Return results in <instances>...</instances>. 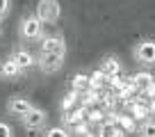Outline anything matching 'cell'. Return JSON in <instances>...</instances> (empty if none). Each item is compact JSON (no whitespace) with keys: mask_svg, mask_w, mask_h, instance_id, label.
Instances as JSON below:
<instances>
[{"mask_svg":"<svg viewBox=\"0 0 155 137\" xmlns=\"http://www.w3.org/2000/svg\"><path fill=\"white\" fill-rule=\"evenodd\" d=\"M39 53H66V39L64 34H46L41 44H39Z\"/></svg>","mask_w":155,"mask_h":137,"instance_id":"cell-7","label":"cell"},{"mask_svg":"<svg viewBox=\"0 0 155 137\" xmlns=\"http://www.w3.org/2000/svg\"><path fill=\"white\" fill-rule=\"evenodd\" d=\"M130 80H132V85H135V87H139V89H146L148 85L155 82L153 73H150V71H144V68H141V71H137V73L132 75Z\"/></svg>","mask_w":155,"mask_h":137,"instance_id":"cell-11","label":"cell"},{"mask_svg":"<svg viewBox=\"0 0 155 137\" xmlns=\"http://www.w3.org/2000/svg\"><path fill=\"white\" fill-rule=\"evenodd\" d=\"M23 73H25V71L12 57H7V59L0 62V78H2V80H9V82H12V80H18Z\"/></svg>","mask_w":155,"mask_h":137,"instance_id":"cell-9","label":"cell"},{"mask_svg":"<svg viewBox=\"0 0 155 137\" xmlns=\"http://www.w3.org/2000/svg\"><path fill=\"white\" fill-rule=\"evenodd\" d=\"M98 71H101L105 78H116V75L121 73V62H119V57H114V55H107V57L101 59V66H98Z\"/></svg>","mask_w":155,"mask_h":137,"instance_id":"cell-10","label":"cell"},{"mask_svg":"<svg viewBox=\"0 0 155 137\" xmlns=\"http://www.w3.org/2000/svg\"><path fill=\"white\" fill-rule=\"evenodd\" d=\"M46 121H48V114H46V110H44V108H39V105H34V108L28 112V117L21 119V123H23V128H25L28 132H37V130H41V128L46 126Z\"/></svg>","mask_w":155,"mask_h":137,"instance_id":"cell-6","label":"cell"},{"mask_svg":"<svg viewBox=\"0 0 155 137\" xmlns=\"http://www.w3.org/2000/svg\"><path fill=\"white\" fill-rule=\"evenodd\" d=\"M144 94H146V96H150V98H155V82L148 85V87L144 89Z\"/></svg>","mask_w":155,"mask_h":137,"instance_id":"cell-19","label":"cell"},{"mask_svg":"<svg viewBox=\"0 0 155 137\" xmlns=\"http://www.w3.org/2000/svg\"><path fill=\"white\" fill-rule=\"evenodd\" d=\"M9 57L14 59V62L18 64L21 68H23V71H30V68L37 64V57H34V55L30 53L28 48H23V46H16V48H12Z\"/></svg>","mask_w":155,"mask_h":137,"instance_id":"cell-8","label":"cell"},{"mask_svg":"<svg viewBox=\"0 0 155 137\" xmlns=\"http://www.w3.org/2000/svg\"><path fill=\"white\" fill-rule=\"evenodd\" d=\"M12 12V0H0V21H5Z\"/></svg>","mask_w":155,"mask_h":137,"instance_id":"cell-16","label":"cell"},{"mask_svg":"<svg viewBox=\"0 0 155 137\" xmlns=\"http://www.w3.org/2000/svg\"><path fill=\"white\" fill-rule=\"evenodd\" d=\"M44 21L39 18L34 12H30V14H23L18 21V37L23 44H41V39H44Z\"/></svg>","mask_w":155,"mask_h":137,"instance_id":"cell-1","label":"cell"},{"mask_svg":"<svg viewBox=\"0 0 155 137\" xmlns=\"http://www.w3.org/2000/svg\"><path fill=\"white\" fill-rule=\"evenodd\" d=\"M0 137H14V128L7 121H0Z\"/></svg>","mask_w":155,"mask_h":137,"instance_id":"cell-17","label":"cell"},{"mask_svg":"<svg viewBox=\"0 0 155 137\" xmlns=\"http://www.w3.org/2000/svg\"><path fill=\"white\" fill-rule=\"evenodd\" d=\"M44 137H71V132L66 130L64 126H53L44 132Z\"/></svg>","mask_w":155,"mask_h":137,"instance_id":"cell-15","label":"cell"},{"mask_svg":"<svg viewBox=\"0 0 155 137\" xmlns=\"http://www.w3.org/2000/svg\"><path fill=\"white\" fill-rule=\"evenodd\" d=\"M34 14L44 21V25H57L62 18V5H59V0H39L34 7Z\"/></svg>","mask_w":155,"mask_h":137,"instance_id":"cell-3","label":"cell"},{"mask_svg":"<svg viewBox=\"0 0 155 137\" xmlns=\"http://www.w3.org/2000/svg\"><path fill=\"white\" fill-rule=\"evenodd\" d=\"M150 117V108L148 105H141V103H137V105H132V119H148Z\"/></svg>","mask_w":155,"mask_h":137,"instance_id":"cell-14","label":"cell"},{"mask_svg":"<svg viewBox=\"0 0 155 137\" xmlns=\"http://www.w3.org/2000/svg\"><path fill=\"white\" fill-rule=\"evenodd\" d=\"M137 135L139 137H155V119L148 117L137 126Z\"/></svg>","mask_w":155,"mask_h":137,"instance_id":"cell-12","label":"cell"},{"mask_svg":"<svg viewBox=\"0 0 155 137\" xmlns=\"http://www.w3.org/2000/svg\"><path fill=\"white\" fill-rule=\"evenodd\" d=\"M34 108V103L30 101L28 96H21V94H16V96H9V101H7V105H5V110H7V114L9 117H14V119H25L28 117V112Z\"/></svg>","mask_w":155,"mask_h":137,"instance_id":"cell-5","label":"cell"},{"mask_svg":"<svg viewBox=\"0 0 155 137\" xmlns=\"http://www.w3.org/2000/svg\"><path fill=\"white\" fill-rule=\"evenodd\" d=\"M73 89H78V92H80V89H82V92H89V89H91V78H89V75H75V78H73Z\"/></svg>","mask_w":155,"mask_h":137,"instance_id":"cell-13","label":"cell"},{"mask_svg":"<svg viewBox=\"0 0 155 137\" xmlns=\"http://www.w3.org/2000/svg\"><path fill=\"white\" fill-rule=\"evenodd\" d=\"M132 59L139 64L144 71L155 68V39H141L132 48Z\"/></svg>","mask_w":155,"mask_h":137,"instance_id":"cell-2","label":"cell"},{"mask_svg":"<svg viewBox=\"0 0 155 137\" xmlns=\"http://www.w3.org/2000/svg\"><path fill=\"white\" fill-rule=\"evenodd\" d=\"M0 32H2V21H0Z\"/></svg>","mask_w":155,"mask_h":137,"instance_id":"cell-20","label":"cell"},{"mask_svg":"<svg viewBox=\"0 0 155 137\" xmlns=\"http://www.w3.org/2000/svg\"><path fill=\"white\" fill-rule=\"evenodd\" d=\"M119 121L123 123V128H126L128 132H132V130H137V126L132 123V117H119Z\"/></svg>","mask_w":155,"mask_h":137,"instance_id":"cell-18","label":"cell"},{"mask_svg":"<svg viewBox=\"0 0 155 137\" xmlns=\"http://www.w3.org/2000/svg\"><path fill=\"white\" fill-rule=\"evenodd\" d=\"M66 64V53H37V66L41 73H57Z\"/></svg>","mask_w":155,"mask_h":137,"instance_id":"cell-4","label":"cell"}]
</instances>
